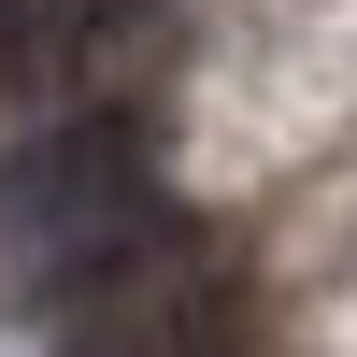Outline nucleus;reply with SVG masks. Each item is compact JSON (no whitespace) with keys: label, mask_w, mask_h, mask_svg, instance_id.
Wrapping results in <instances>:
<instances>
[{"label":"nucleus","mask_w":357,"mask_h":357,"mask_svg":"<svg viewBox=\"0 0 357 357\" xmlns=\"http://www.w3.org/2000/svg\"><path fill=\"white\" fill-rule=\"evenodd\" d=\"M143 186H158L143 172V114H57V129H29L0 158V272L29 286L57 243H86L100 215H129Z\"/></svg>","instance_id":"obj_1"}]
</instances>
